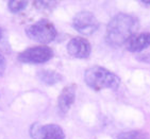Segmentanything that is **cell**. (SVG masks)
<instances>
[{"instance_id": "6da1fadb", "label": "cell", "mask_w": 150, "mask_h": 139, "mask_svg": "<svg viewBox=\"0 0 150 139\" xmlns=\"http://www.w3.org/2000/svg\"><path fill=\"white\" fill-rule=\"evenodd\" d=\"M139 28V21L129 14H117L107 27L105 41L114 47L122 46L132 37Z\"/></svg>"}, {"instance_id": "7a4b0ae2", "label": "cell", "mask_w": 150, "mask_h": 139, "mask_svg": "<svg viewBox=\"0 0 150 139\" xmlns=\"http://www.w3.org/2000/svg\"><path fill=\"white\" fill-rule=\"evenodd\" d=\"M84 81L93 90H116L120 85V79L110 70L100 66H93L85 71Z\"/></svg>"}, {"instance_id": "3957f363", "label": "cell", "mask_w": 150, "mask_h": 139, "mask_svg": "<svg viewBox=\"0 0 150 139\" xmlns=\"http://www.w3.org/2000/svg\"><path fill=\"white\" fill-rule=\"evenodd\" d=\"M25 32L30 39L40 44L51 43L57 36L54 25L47 19H40L35 23L28 26Z\"/></svg>"}, {"instance_id": "277c9868", "label": "cell", "mask_w": 150, "mask_h": 139, "mask_svg": "<svg viewBox=\"0 0 150 139\" xmlns=\"http://www.w3.org/2000/svg\"><path fill=\"white\" fill-rule=\"evenodd\" d=\"M53 51L50 47L40 45L23 50L18 54V61L25 64H43L52 58Z\"/></svg>"}, {"instance_id": "5b68a950", "label": "cell", "mask_w": 150, "mask_h": 139, "mask_svg": "<svg viewBox=\"0 0 150 139\" xmlns=\"http://www.w3.org/2000/svg\"><path fill=\"white\" fill-rule=\"evenodd\" d=\"M72 27L76 31L83 35H92L97 31L99 22L96 16L91 12L82 11L76 15L72 20Z\"/></svg>"}, {"instance_id": "8992f818", "label": "cell", "mask_w": 150, "mask_h": 139, "mask_svg": "<svg viewBox=\"0 0 150 139\" xmlns=\"http://www.w3.org/2000/svg\"><path fill=\"white\" fill-rule=\"evenodd\" d=\"M32 139H64L65 134L57 124H38L35 123L30 128Z\"/></svg>"}, {"instance_id": "52a82bcc", "label": "cell", "mask_w": 150, "mask_h": 139, "mask_svg": "<svg viewBox=\"0 0 150 139\" xmlns=\"http://www.w3.org/2000/svg\"><path fill=\"white\" fill-rule=\"evenodd\" d=\"M67 51L77 58H86L92 52L90 41L83 37H74L67 44Z\"/></svg>"}, {"instance_id": "ba28073f", "label": "cell", "mask_w": 150, "mask_h": 139, "mask_svg": "<svg viewBox=\"0 0 150 139\" xmlns=\"http://www.w3.org/2000/svg\"><path fill=\"white\" fill-rule=\"evenodd\" d=\"M76 91H77V88H76L75 84L67 85L61 91L58 99V108L61 114L65 115L69 112L70 107L75 102Z\"/></svg>"}, {"instance_id": "9c48e42d", "label": "cell", "mask_w": 150, "mask_h": 139, "mask_svg": "<svg viewBox=\"0 0 150 139\" xmlns=\"http://www.w3.org/2000/svg\"><path fill=\"white\" fill-rule=\"evenodd\" d=\"M126 44H127V49L130 52H141L149 46V33L133 35Z\"/></svg>"}, {"instance_id": "30bf717a", "label": "cell", "mask_w": 150, "mask_h": 139, "mask_svg": "<svg viewBox=\"0 0 150 139\" xmlns=\"http://www.w3.org/2000/svg\"><path fill=\"white\" fill-rule=\"evenodd\" d=\"M38 77L40 81L48 85L57 84L60 81H62V75L59 72H57V71H54V70L50 69L40 70L38 73Z\"/></svg>"}, {"instance_id": "8fae6325", "label": "cell", "mask_w": 150, "mask_h": 139, "mask_svg": "<svg viewBox=\"0 0 150 139\" xmlns=\"http://www.w3.org/2000/svg\"><path fill=\"white\" fill-rule=\"evenodd\" d=\"M27 6H28V2L27 1H18V0H11L9 1V6L10 11L12 13H18V12L23 11V9H26Z\"/></svg>"}, {"instance_id": "7c38bea8", "label": "cell", "mask_w": 150, "mask_h": 139, "mask_svg": "<svg viewBox=\"0 0 150 139\" xmlns=\"http://www.w3.org/2000/svg\"><path fill=\"white\" fill-rule=\"evenodd\" d=\"M136 132H137V131H130V132L121 133L117 136V139H135Z\"/></svg>"}, {"instance_id": "4fadbf2b", "label": "cell", "mask_w": 150, "mask_h": 139, "mask_svg": "<svg viewBox=\"0 0 150 139\" xmlns=\"http://www.w3.org/2000/svg\"><path fill=\"white\" fill-rule=\"evenodd\" d=\"M6 58H4V56L0 53V77L4 73V71H6Z\"/></svg>"}, {"instance_id": "5bb4252c", "label": "cell", "mask_w": 150, "mask_h": 139, "mask_svg": "<svg viewBox=\"0 0 150 139\" xmlns=\"http://www.w3.org/2000/svg\"><path fill=\"white\" fill-rule=\"evenodd\" d=\"M135 139H148V135H147V134L143 133V132H139V131H137V132H136Z\"/></svg>"}, {"instance_id": "9a60e30c", "label": "cell", "mask_w": 150, "mask_h": 139, "mask_svg": "<svg viewBox=\"0 0 150 139\" xmlns=\"http://www.w3.org/2000/svg\"><path fill=\"white\" fill-rule=\"evenodd\" d=\"M2 37V31H1V28H0V39Z\"/></svg>"}]
</instances>
